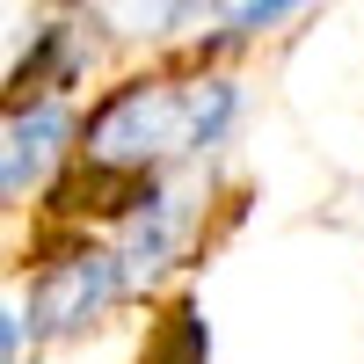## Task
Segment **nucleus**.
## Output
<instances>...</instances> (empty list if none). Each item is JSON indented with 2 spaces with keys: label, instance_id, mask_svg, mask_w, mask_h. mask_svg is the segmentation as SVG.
Masks as SVG:
<instances>
[{
  "label": "nucleus",
  "instance_id": "39448f33",
  "mask_svg": "<svg viewBox=\"0 0 364 364\" xmlns=\"http://www.w3.org/2000/svg\"><path fill=\"white\" fill-rule=\"evenodd\" d=\"M291 8H306V0H240V8L226 15V29H233L240 44H248V37H262V29H277Z\"/></svg>",
  "mask_w": 364,
  "mask_h": 364
},
{
  "label": "nucleus",
  "instance_id": "f257e3e1",
  "mask_svg": "<svg viewBox=\"0 0 364 364\" xmlns=\"http://www.w3.org/2000/svg\"><path fill=\"white\" fill-rule=\"evenodd\" d=\"M124 299H139V277L117 240H87L80 226L58 233V248L37 255L29 269V328H37L44 343H73L87 328H102Z\"/></svg>",
  "mask_w": 364,
  "mask_h": 364
},
{
  "label": "nucleus",
  "instance_id": "20e7f679",
  "mask_svg": "<svg viewBox=\"0 0 364 364\" xmlns=\"http://www.w3.org/2000/svg\"><path fill=\"white\" fill-rule=\"evenodd\" d=\"M240 117V80L233 73H204L197 80V102H190V154H219L226 132Z\"/></svg>",
  "mask_w": 364,
  "mask_h": 364
},
{
  "label": "nucleus",
  "instance_id": "f03ea898",
  "mask_svg": "<svg viewBox=\"0 0 364 364\" xmlns=\"http://www.w3.org/2000/svg\"><path fill=\"white\" fill-rule=\"evenodd\" d=\"M73 139H80V117L66 95H29L8 102V154H0V190L8 204H22L29 190H44L58 161H73Z\"/></svg>",
  "mask_w": 364,
  "mask_h": 364
},
{
  "label": "nucleus",
  "instance_id": "7ed1b4c3",
  "mask_svg": "<svg viewBox=\"0 0 364 364\" xmlns=\"http://www.w3.org/2000/svg\"><path fill=\"white\" fill-rule=\"evenodd\" d=\"M132 364H211V328H204V306L190 291H175L154 306V321H146V343Z\"/></svg>",
  "mask_w": 364,
  "mask_h": 364
}]
</instances>
